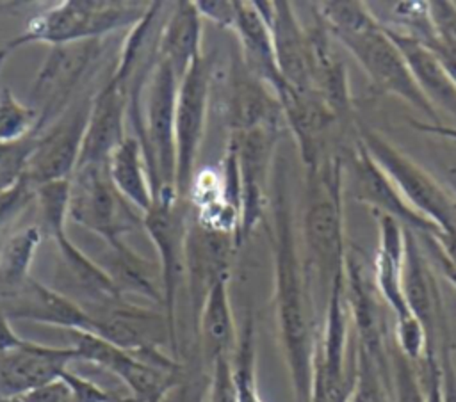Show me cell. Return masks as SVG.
I'll return each mask as SVG.
<instances>
[{
    "mask_svg": "<svg viewBox=\"0 0 456 402\" xmlns=\"http://www.w3.org/2000/svg\"><path fill=\"white\" fill-rule=\"evenodd\" d=\"M385 30L392 37L395 46L401 50L408 64V69L420 92L426 96V100L436 110L442 109L456 117V84L447 75L445 68L442 66L435 52L428 48L424 43L406 34H401L387 27Z\"/></svg>",
    "mask_w": 456,
    "mask_h": 402,
    "instance_id": "d4e9b609",
    "label": "cell"
},
{
    "mask_svg": "<svg viewBox=\"0 0 456 402\" xmlns=\"http://www.w3.org/2000/svg\"><path fill=\"white\" fill-rule=\"evenodd\" d=\"M142 228L148 231L159 254L162 310L169 327L171 350L176 354V295L180 281L185 274V201L178 197L176 190H164L155 194L151 208L142 217Z\"/></svg>",
    "mask_w": 456,
    "mask_h": 402,
    "instance_id": "9c48e42d",
    "label": "cell"
},
{
    "mask_svg": "<svg viewBox=\"0 0 456 402\" xmlns=\"http://www.w3.org/2000/svg\"><path fill=\"white\" fill-rule=\"evenodd\" d=\"M9 53H11V50L7 48V46H4V48H0V68H2V64H4V60L9 57Z\"/></svg>",
    "mask_w": 456,
    "mask_h": 402,
    "instance_id": "c3c4849f",
    "label": "cell"
},
{
    "mask_svg": "<svg viewBox=\"0 0 456 402\" xmlns=\"http://www.w3.org/2000/svg\"><path fill=\"white\" fill-rule=\"evenodd\" d=\"M27 343H28V340H25V338H21L20 334L14 333V329L11 327L9 317L0 308V354L21 349Z\"/></svg>",
    "mask_w": 456,
    "mask_h": 402,
    "instance_id": "ee69618b",
    "label": "cell"
},
{
    "mask_svg": "<svg viewBox=\"0 0 456 402\" xmlns=\"http://www.w3.org/2000/svg\"><path fill=\"white\" fill-rule=\"evenodd\" d=\"M349 402H394L388 358H376L356 345V377Z\"/></svg>",
    "mask_w": 456,
    "mask_h": 402,
    "instance_id": "4dcf8cb0",
    "label": "cell"
},
{
    "mask_svg": "<svg viewBox=\"0 0 456 402\" xmlns=\"http://www.w3.org/2000/svg\"><path fill=\"white\" fill-rule=\"evenodd\" d=\"M61 379L69 386L75 402H116L109 391L100 388L96 382L71 372L69 368L61 374Z\"/></svg>",
    "mask_w": 456,
    "mask_h": 402,
    "instance_id": "ab89813d",
    "label": "cell"
},
{
    "mask_svg": "<svg viewBox=\"0 0 456 402\" xmlns=\"http://www.w3.org/2000/svg\"><path fill=\"white\" fill-rule=\"evenodd\" d=\"M388 359L394 402H428V388L422 365L403 354L394 336L388 343Z\"/></svg>",
    "mask_w": 456,
    "mask_h": 402,
    "instance_id": "d6a6232c",
    "label": "cell"
},
{
    "mask_svg": "<svg viewBox=\"0 0 456 402\" xmlns=\"http://www.w3.org/2000/svg\"><path fill=\"white\" fill-rule=\"evenodd\" d=\"M344 173L349 178V190L353 197L369 206L372 213H385L404 228L415 231L419 237H442V229L422 217L397 190L387 173L376 164L363 144L358 141L344 155Z\"/></svg>",
    "mask_w": 456,
    "mask_h": 402,
    "instance_id": "7c38bea8",
    "label": "cell"
},
{
    "mask_svg": "<svg viewBox=\"0 0 456 402\" xmlns=\"http://www.w3.org/2000/svg\"><path fill=\"white\" fill-rule=\"evenodd\" d=\"M89 109L91 100L75 105L48 130L36 137L34 149L25 167V174L36 187L73 176L80 157Z\"/></svg>",
    "mask_w": 456,
    "mask_h": 402,
    "instance_id": "2e32d148",
    "label": "cell"
},
{
    "mask_svg": "<svg viewBox=\"0 0 456 402\" xmlns=\"http://www.w3.org/2000/svg\"><path fill=\"white\" fill-rule=\"evenodd\" d=\"M358 141L394 181L403 197L444 233L456 229V192L442 185L387 137L369 126H358Z\"/></svg>",
    "mask_w": 456,
    "mask_h": 402,
    "instance_id": "5b68a950",
    "label": "cell"
},
{
    "mask_svg": "<svg viewBox=\"0 0 456 402\" xmlns=\"http://www.w3.org/2000/svg\"><path fill=\"white\" fill-rule=\"evenodd\" d=\"M428 9L436 41L456 57V2L431 0Z\"/></svg>",
    "mask_w": 456,
    "mask_h": 402,
    "instance_id": "74e56055",
    "label": "cell"
},
{
    "mask_svg": "<svg viewBox=\"0 0 456 402\" xmlns=\"http://www.w3.org/2000/svg\"><path fill=\"white\" fill-rule=\"evenodd\" d=\"M228 123L230 133H242L255 128H285L283 109L278 96L244 66L233 80Z\"/></svg>",
    "mask_w": 456,
    "mask_h": 402,
    "instance_id": "cb8c5ba5",
    "label": "cell"
},
{
    "mask_svg": "<svg viewBox=\"0 0 456 402\" xmlns=\"http://www.w3.org/2000/svg\"><path fill=\"white\" fill-rule=\"evenodd\" d=\"M239 247L233 233L203 228L198 222L187 226L185 272L189 274L192 317L196 318L210 286L230 276V260Z\"/></svg>",
    "mask_w": 456,
    "mask_h": 402,
    "instance_id": "44dd1931",
    "label": "cell"
},
{
    "mask_svg": "<svg viewBox=\"0 0 456 402\" xmlns=\"http://www.w3.org/2000/svg\"><path fill=\"white\" fill-rule=\"evenodd\" d=\"M278 100L283 109L285 126L296 139L305 169H312L338 153L331 142L344 121L315 91H297L289 85Z\"/></svg>",
    "mask_w": 456,
    "mask_h": 402,
    "instance_id": "9a60e30c",
    "label": "cell"
},
{
    "mask_svg": "<svg viewBox=\"0 0 456 402\" xmlns=\"http://www.w3.org/2000/svg\"><path fill=\"white\" fill-rule=\"evenodd\" d=\"M344 153H335L306 169V199L301 219L303 260L312 286L321 285L326 299L333 281L344 272Z\"/></svg>",
    "mask_w": 456,
    "mask_h": 402,
    "instance_id": "7a4b0ae2",
    "label": "cell"
},
{
    "mask_svg": "<svg viewBox=\"0 0 456 402\" xmlns=\"http://www.w3.org/2000/svg\"><path fill=\"white\" fill-rule=\"evenodd\" d=\"M180 78L173 66L159 59L150 73L130 87L128 116H134L153 197L164 190H176V137L175 114Z\"/></svg>",
    "mask_w": 456,
    "mask_h": 402,
    "instance_id": "3957f363",
    "label": "cell"
},
{
    "mask_svg": "<svg viewBox=\"0 0 456 402\" xmlns=\"http://www.w3.org/2000/svg\"><path fill=\"white\" fill-rule=\"evenodd\" d=\"M41 238V228L30 224L12 233L0 247V286L5 293L20 288L30 277L32 260Z\"/></svg>",
    "mask_w": 456,
    "mask_h": 402,
    "instance_id": "f546056e",
    "label": "cell"
},
{
    "mask_svg": "<svg viewBox=\"0 0 456 402\" xmlns=\"http://www.w3.org/2000/svg\"><path fill=\"white\" fill-rule=\"evenodd\" d=\"M454 192H456V190H454Z\"/></svg>",
    "mask_w": 456,
    "mask_h": 402,
    "instance_id": "816d5d0a",
    "label": "cell"
},
{
    "mask_svg": "<svg viewBox=\"0 0 456 402\" xmlns=\"http://www.w3.org/2000/svg\"><path fill=\"white\" fill-rule=\"evenodd\" d=\"M37 112L16 98L11 87L0 89V142L12 144L36 135Z\"/></svg>",
    "mask_w": 456,
    "mask_h": 402,
    "instance_id": "836d02e7",
    "label": "cell"
},
{
    "mask_svg": "<svg viewBox=\"0 0 456 402\" xmlns=\"http://www.w3.org/2000/svg\"><path fill=\"white\" fill-rule=\"evenodd\" d=\"M125 402H137V400H134V398H126Z\"/></svg>",
    "mask_w": 456,
    "mask_h": 402,
    "instance_id": "f907efd6",
    "label": "cell"
},
{
    "mask_svg": "<svg viewBox=\"0 0 456 402\" xmlns=\"http://www.w3.org/2000/svg\"><path fill=\"white\" fill-rule=\"evenodd\" d=\"M98 52L100 39L50 46L30 89V105L39 116L36 135L61 117L75 87Z\"/></svg>",
    "mask_w": 456,
    "mask_h": 402,
    "instance_id": "8fae6325",
    "label": "cell"
},
{
    "mask_svg": "<svg viewBox=\"0 0 456 402\" xmlns=\"http://www.w3.org/2000/svg\"><path fill=\"white\" fill-rule=\"evenodd\" d=\"M201 16L194 2L180 0L173 4L164 16L157 57L167 60L176 76L182 78L187 69L201 59Z\"/></svg>",
    "mask_w": 456,
    "mask_h": 402,
    "instance_id": "484cf974",
    "label": "cell"
},
{
    "mask_svg": "<svg viewBox=\"0 0 456 402\" xmlns=\"http://www.w3.org/2000/svg\"><path fill=\"white\" fill-rule=\"evenodd\" d=\"M256 356H255V320L248 311L237 336V345L232 354L233 382L237 402H262L256 386Z\"/></svg>",
    "mask_w": 456,
    "mask_h": 402,
    "instance_id": "1f68e13d",
    "label": "cell"
},
{
    "mask_svg": "<svg viewBox=\"0 0 456 402\" xmlns=\"http://www.w3.org/2000/svg\"><path fill=\"white\" fill-rule=\"evenodd\" d=\"M210 66L205 57L198 59L180 78L176 92L175 137H176V194L187 201L194 165L205 133L208 94H210Z\"/></svg>",
    "mask_w": 456,
    "mask_h": 402,
    "instance_id": "4fadbf2b",
    "label": "cell"
},
{
    "mask_svg": "<svg viewBox=\"0 0 456 402\" xmlns=\"http://www.w3.org/2000/svg\"><path fill=\"white\" fill-rule=\"evenodd\" d=\"M148 4L116 0H66L37 16L7 44L12 52L21 44L46 43L50 46L77 41L102 39L118 28L134 27L146 12Z\"/></svg>",
    "mask_w": 456,
    "mask_h": 402,
    "instance_id": "277c9868",
    "label": "cell"
},
{
    "mask_svg": "<svg viewBox=\"0 0 456 402\" xmlns=\"http://www.w3.org/2000/svg\"><path fill=\"white\" fill-rule=\"evenodd\" d=\"M281 128H255L242 133H230L237 151L240 178V224L239 245L260 224L267 208V183L273 155L281 137Z\"/></svg>",
    "mask_w": 456,
    "mask_h": 402,
    "instance_id": "5bb4252c",
    "label": "cell"
},
{
    "mask_svg": "<svg viewBox=\"0 0 456 402\" xmlns=\"http://www.w3.org/2000/svg\"><path fill=\"white\" fill-rule=\"evenodd\" d=\"M208 402H237L232 356H221L210 366Z\"/></svg>",
    "mask_w": 456,
    "mask_h": 402,
    "instance_id": "f35d334b",
    "label": "cell"
},
{
    "mask_svg": "<svg viewBox=\"0 0 456 402\" xmlns=\"http://www.w3.org/2000/svg\"><path fill=\"white\" fill-rule=\"evenodd\" d=\"M57 244L59 258L64 267L68 281L87 299L96 310L110 306L123 299L110 274L86 256L66 235V228L55 229L50 233Z\"/></svg>",
    "mask_w": 456,
    "mask_h": 402,
    "instance_id": "83f0119b",
    "label": "cell"
},
{
    "mask_svg": "<svg viewBox=\"0 0 456 402\" xmlns=\"http://www.w3.org/2000/svg\"><path fill=\"white\" fill-rule=\"evenodd\" d=\"M255 5L269 23L276 64L285 84L297 91H314L310 36L294 5L287 0L255 2Z\"/></svg>",
    "mask_w": 456,
    "mask_h": 402,
    "instance_id": "e0dca14e",
    "label": "cell"
},
{
    "mask_svg": "<svg viewBox=\"0 0 456 402\" xmlns=\"http://www.w3.org/2000/svg\"><path fill=\"white\" fill-rule=\"evenodd\" d=\"M94 318V333L110 343L134 352L144 354L160 350L162 343H169V327L164 313H157L126 301L89 313Z\"/></svg>",
    "mask_w": 456,
    "mask_h": 402,
    "instance_id": "d6986e66",
    "label": "cell"
},
{
    "mask_svg": "<svg viewBox=\"0 0 456 402\" xmlns=\"http://www.w3.org/2000/svg\"><path fill=\"white\" fill-rule=\"evenodd\" d=\"M130 91L109 78L91 98V109L77 167L107 164L112 151L125 141Z\"/></svg>",
    "mask_w": 456,
    "mask_h": 402,
    "instance_id": "ffe728a7",
    "label": "cell"
},
{
    "mask_svg": "<svg viewBox=\"0 0 456 402\" xmlns=\"http://www.w3.org/2000/svg\"><path fill=\"white\" fill-rule=\"evenodd\" d=\"M438 361L442 372L440 393L442 402H456V370L449 354V349L442 338H438Z\"/></svg>",
    "mask_w": 456,
    "mask_h": 402,
    "instance_id": "b9f144b4",
    "label": "cell"
},
{
    "mask_svg": "<svg viewBox=\"0 0 456 402\" xmlns=\"http://www.w3.org/2000/svg\"><path fill=\"white\" fill-rule=\"evenodd\" d=\"M36 199V185L23 173L11 185L0 190V228L14 219L30 201Z\"/></svg>",
    "mask_w": 456,
    "mask_h": 402,
    "instance_id": "8d00e7d4",
    "label": "cell"
},
{
    "mask_svg": "<svg viewBox=\"0 0 456 402\" xmlns=\"http://www.w3.org/2000/svg\"><path fill=\"white\" fill-rule=\"evenodd\" d=\"M233 32L240 44L242 66L280 96L289 85L280 75L269 23L255 2H237Z\"/></svg>",
    "mask_w": 456,
    "mask_h": 402,
    "instance_id": "603a6c76",
    "label": "cell"
},
{
    "mask_svg": "<svg viewBox=\"0 0 456 402\" xmlns=\"http://www.w3.org/2000/svg\"><path fill=\"white\" fill-rule=\"evenodd\" d=\"M0 402H25L23 395H0Z\"/></svg>",
    "mask_w": 456,
    "mask_h": 402,
    "instance_id": "7dc6e473",
    "label": "cell"
},
{
    "mask_svg": "<svg viewBox=\"0 0 456 402\" xmlns=\"http://www.w3.org/2000/svg\"><path fill=\"white\" fill-rule=\"evenodd\" d=\"M237 2H233V0H196L194 5L201 18L210 20L212 23H216L221 28L233 30L235 18H237Z\"/></svg>",
    "mask_w": 456,
    "mask_h": 402,
    "instance_id": "60d3db41",
    "label": "cell"
},
{
    "mask_svg": "<svg viewBox=\"0 0 456 402\" xmlns=\"http://www.w3.org/2000/svg\"><path fill=\"white\" fill-rule=\"evenodd\" d=\"M107 171L114 189L144 215L153 205V190L144 151L135 135H126L112 151Z\"/></svg>",
    "mask_w": 456,
    "mask_h": 402,
    "instance_id": "f1b7e54d",
    "label": "cell"
},
{
    "mask_svg": "<svg viewBox=\"0 0 456 402\" xmlns=\"http://www.w3.org/2000/svg\"><path fill=\"white\" fill-rule=\"evenodd\" d=\"M0 308L9 320L21 318L66 331L94 333V318L84 306L34 277H28L20 288L7 292Z\"/></svg>",
    "mask_w": 456,
    "mask_h": 402,
    "instance_id": "ac0fdd59",
    "label": "cell"
},
{
    "mask_svg": "<svg viewBox=\"0 0 456 402\" xmlns=\"http://www.w3.org/2000/svg\"><path fill=\"white\" fill-rule=\"evenodd\" d=\"M273 263H274V317L281 352L289 368L294 402L312 400L314 352L317 322L314 286L297 245L294 215L283 181L273 205Z\"/></svg>",
    "mask_w": 456,
    "mask_h": 402,
    "instance_id": "6da1fadb",
    "label": "cell"
},
{
    "mask_svg": "<svg viewBox=\"0 0 456 402\" xmlns=\"http://www.w3.org/2000/svg\"><path fill=\"white\" fill-rule=\"evenodd\" d=\"M203 398H205V395H201V397H200L196 402H203Z\"/></svg>",
    "mask_w": 456,
    "mask_h": 402,
    "instance_id": "681fc988",
    "label": "cell"
},
{
    "mask_svg": "<svg viewBox=\"0 0 456 402\" xmlns=\"http://www.w3.org/2000/svg\"><path fill=\"white\" fill-rule=\"evenodd\" d=\"M36 137L37 135H30L12 144L0 142V190L25 173L27 160L36 144Z\"/></svg>",
    "mask_w": 456,
    "mask_h": 402,
    "instance_id": "d590c367",
    "label": "cell"
},
{
    "mask_svg": "<svg viewBox=\"0 0 456 402\" xmlns=\"http://www.w3.org/2000/svg\"><path fill=\"white\" fill-rule=\"evenodd\" d=\"M25 402H75L73 393L66 381L61 377L28 393H23Z\"/></svg>",
    "mask_w": 456,
    "mask_h": 402,
    "instance_id": "7bdbcfd3",
    "label": "cell"
},
{
    "mask_svg": "<svg viewBox=\"0 0 456 402\" xmlns=\"http://www.w3.org/2000/svg\"><path fill=\"white\" fill-rule=\"evenodd\" d=\"M374 219L378 224V249L370 269L372 279L379 297L395 315L394 340L397 347L411 361L422 363L429 354L428 338L422 324L408 308L403 293L401 274L406 244L404 226L385 213L374 212Z\"/></svg>",
    "mask_w": 456,
    "mask_h": 402,
    "instance_id": "8992f818",
    "label": "cell"
},
{
    "mask_svg": "<svg viewBox=\"0 0 456 402\" xmlns=\"http://www.w3.org/2000/svg\"><path fill=\"white\" fill-rule=\"evenodd\" d=\"M78 359L69 347H53L30 342L16 350L0 354V391L2 395H23L55 379Z\"/></svg>",
    "mask_w": 456,
    "mask_h": 402,
    "instance_id": "7402d4cb",
    "label": "cell"
},
{
    "mask_svg": "<svg viewBox=\"0 0 456 402\" xmlns=\"http://www.w3.org/2000/svg\"><path fill=\"white\" fill-rule=\"evenodd\" d=\"M228 281L230 276L217 279L210 286L194 318V326L201 340L203 359L208 366H212L221 356H232L237 345L239 331L230 306Z\"/></svg>",
    "mask_w": 456,
    "mask_h": 402,
    "instance_id": "4316f807",
    "label": "cell"
},
{
    "mask_svg": "<svg viewBox=\"0 0 456 402\" xmlns=\"http://www.w3.org/2000/svg\"><path fill=\"white\" fill-rule=\"evenodd\" d=\"M112 185L107 164L77 167L69 178L68 219L102 237L112 249L126 245L123 237L142 226V217Z\"/></svg>",
    "mask_w": 456,
    "mask_h": 402,
    "instance_id": "52a82bcc",
    "label": "cell"
},
{
    "mask_svg": "<svg viewBox=\"0 0 456 402\" xmlns=\"http://www.w3.org/2000/svg\"><path fill=\"white\" fill-rule=\"evenodd\" d=\"M333 37L335 41L344 44L346 50L358 60L360 68L365 71L372 87L378 92L401 98L403 101L422 112L429 119V123H442L440 112L426 100V96L417 87L401 50L387 34L379 20L365 30Z\"/></svg>",
    "mask_w": 456,
    "mask_h": 402,
    "instance_id": "ba28073f",
    "label": "cell"
},
{
    "mask_svg": "<svg viewBox=\"0 0 456 402\" xmlns=\"http://www.w3.org/2000/svg\"><path fill=\"white\" fill-rule=\"evenodd\" d=\"M36 203L48 231L66 228L69 206V178L41 183L36 187Z\"/></svg>",
    "mask_w": 456,
    "mask_h": 402,
    "instance_id": "e575fe53",
    "label": "cell"
},
{
    "mask_svg": "<svg viewBox=\"0 0 456 402\" xmlns=\"http://www.w3.org/2000/svg\"><path fill=\"white\" fill-rule=\"evenodd\" d=\"M410 126L419 130L420 133H428L433 137H442L447 141L456 142V126L452 125H444V123H429V121H410Z\"/></svg>",
    "mask_w": 456,
    "mask_h": 402,
    "instance_id": "bcb514c9",
    "label": "cell"
},
{
    "mask_svg": "<svg viewBox=\"0 0 456 402\" xmlns=\"http://www.w3.org/2000/svg\"><path fill=\"white\" fill-rule=\"evenodd\" d=\"M438 338H442L449 349L454 370H456V310L452 308V311H445L442 324H440V331H438Z\"/></svg>",
    "mask_w": 456,
    "mask_h": 402,
    "instance_id": "f6af8a7d",
    "label": "cell"
},
{
    "mask_svg": "<svg viewBox=\"0 0 456 402\" xmlns=\"http://www.w3.org/2000/svg\"><path fill=\"white\" fill-rule=\"evenodd\" d=\"M77 358L102 366L119 377L137 402H159L180 381V368H164L144 361L96 333L68 331Z\"/></svg>",
    "mask_w": 456,
    "mask_h": 402,
    "instance_id": "30bf717a",
    "label": "cell"
}]
</instances>
